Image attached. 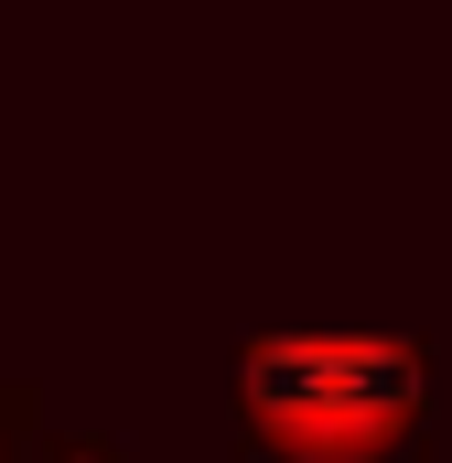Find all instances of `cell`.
I'll return each mask as SVG.
<instances>
[{
	"label": "cell",
	"instance_id": "obj_1",
	"mask_svg": "<svg viewBox=\"0 0 452 463\" xmlns=\"http://www.w3.org/2000/svg\"><path fill=\"white\" fill-rule=\"evenodd\" d=\"M237 453L248 463H431L442 388L420 335L355 324H269L226 366Z\"/></svg>",
	"mask_w": 452,
	"mask_h": 463
},
{
	"label": "cell",
	"instance_id": "obj_2",
	"mask_svg": "<svg viewBox=\"0 0 452 463\" xmlns=\"http://www.w3.org/2000/svg\"><path fill=\"white\" fill-rule=\"evenodd\" d=\"M22 463H129L118 431H65V420H33L22 431Z\"/></svg>",
	"mask_w": 452,
	"mask_h": 463
},
{
	"label": "cell",
	"instance_id": "obj_3",
	"mask_svg": "<svg viewBox=\"0 0 452 463\" xmlns=\"http://www.w3.org/2000/svg\"><path fill=\"white\" fill-rule=\"evenodd\" d=\"M33 420H43V388L11 377V388H0V463H22V431H33Z\"/></svg>",
	"mask_w": 452,
	"mask_h": 463
}]
</instances>
